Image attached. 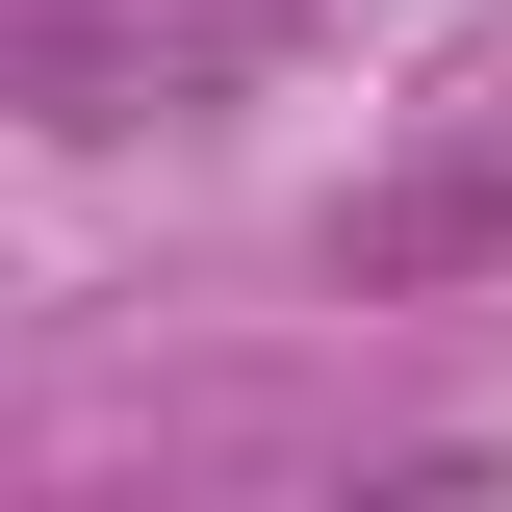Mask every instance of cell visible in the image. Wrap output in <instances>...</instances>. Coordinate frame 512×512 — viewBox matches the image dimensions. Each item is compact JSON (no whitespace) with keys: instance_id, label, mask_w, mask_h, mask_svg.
I'll use <instances>...</instances> for the list:
<instances>
[{"instance_id":"obj_1","label":"cell","mask_w":512,"mask_h":512,"mask_svg":"<svg viewBox=\"0 0 512 512\" xmlns=\"http://www.w3.org/2000/svg\"><path fill=\"white\" fill-rule=\"evenodd\" d=\"M487 256H512V154H436V180H359V205H333V282H359V308L487 282Z\"/></svg>"}]
</instances>
